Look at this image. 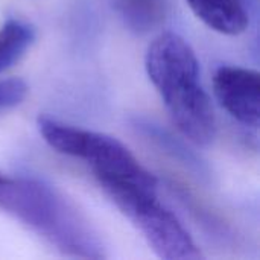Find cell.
Instances as JSON below:
<instances>
[{"mask_svg":"<svg viewBox=\"0 0 260 260\" xmlns=\"http://www.w3.org/2000/svg\"><path fill=\"white\" fill-rule=\"evenodd\" d=\"M193 14L224 35L242 34L250 23L248 0H186Z\"/></svg>","mask_w":260,"mask_h":260,"instance_id":"cell-6","label":"cell"},{"mask_svg":"<svg viewBox=\"0 0 260 260\" xmlns=\"http://www.w3.org/2000/svg\"><path fill=\"white\" fill-rule=\"evenodd\" d=\"M0 212L69 257L104 259L105 247L88 221L52 186L0 171Z\"/></svg>","mask_w":260,"mask_h":260,"instance_id":"cell-1","label":"cell"},{"mask_svg":"<svg viewBox=\"0 0 260 260\" xmlns=\"http://www.w3.org/2000/svg\"><path fill=\"white\" fill-rule=\"evenodd\" d=\"M101 189L143 235L152 251L166 260H197L203 254L193 239L155 195V187L113 177H96Z\"/></svg>","mask_w":260,"mask_h":260,"instance_id":"cell-3","label":"cell"},{"mask_svg":"<svg viewBox=\"0 0 260 260\" xmlns=\"http://www.w3.org/2000/svg\"><path fill=\"white\" fill-rule=\"evenodd\" d=\"M35 40V29L21 20H8L0 29V73L14 66Z\"/></svg>","mask_w":260,"mask_h":260,"instance_id":"cell-8","label":"cell"},{"mask_svg":"<svg viewBox=\"0 0 260 260\" xmlns=\"http://www.w3.org/2000/svg\"><path fill=\"white\" fill-rule=\"evenodd\" d=\"M215 96L221 107L245 126L260 122V75L257 70L221 66L213 75Z\"/></svg>","mask_w":260,"mask_h":260,"instance_id":"cell-5","label":"cell"},{"mask_svg":"<svg viewBox=\"0 0 260 260\" xmlns=\"http://www.w3.org/2000/svg\"><path fill=\"white\" fill-rule=\"evenodd\" d=\"M140 129H143L148 136H151V139L158 145L161 146L166 152H169L174 158L183 161L184 165H189L190 168H197L200 172H203V168H201V161L183 146V143L177 142L171 134H168L165 129L158 128L157 125H152V123H139Z\"/></svg>","mask_w":260,"mask_h":260,"instance_id":"cell-9","label":"cell"},{"mask_svg":"<svg viewBox=\"0 0 260 260\" xmlns=\"http://www.w3.org/2000/svg\"><path fill=\"white\" fill-rule=\"evenodd\" d=\"M145 67L178 131L198 146L210 145L216 119L190 44L175 32H163L149 44Z\"/></svg>","mask_w":260,"mask_h":260,"instance_id":"cell-2","label":"cell"},{"mask_svg":"<svg viewBox=\"0 0 260 260\" xmlns=\"http://www.w3.org/2000/svg\"><path fill=\"white\" fill-rule=\"evenodd\" d=\"M37 126L50 148L88 163L94 177H113L157 189L155 177L117 139L67 125L49 116H40Z\"/></svg>","mask_w":260,"mask_h":260,"instance_id":"cell-4","label":"cell"},{"mask_svg":"<svg viewBox=\"0 0 260 260\" xmlns=\"http://www.w3.org/2000/svg\"><path fill=\"white\" fill-rule=\"evenodd\" d=\"M27 94V85L18 78L0 81V110L20 105Z\"/></svg>","mask_w":260,"mask_h":260,"instance_id":"cell-10","label":"cell"},{"mask_svg":"<svg viewBox=\"0 0 260 260\" xmlns=\"http://www.w3.org/2000/svg\"><path fill=\"white\" fill-rule=\"evenodd\" d=\"M169 0H114V8L123 23L137 34L158 27L168 17Z\"/></svg>","mask_w":260,"mask_h":260,"instance_id":"cell-7","label":"cell"}]
</instances>
